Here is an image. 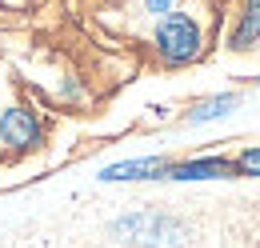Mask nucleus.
<instances>
[{"label": "nucleus", "instance_id": "20e7f679", "mask_svg": "<svg viewBox=\"0 0 260 248\" xmlns=\"http://www.w3.org/2000/svg\"><path fill=\"white\" fill-rule=\"evenodd\" d=\"M232 52H256L260 48V0H244L236 12V24L228 32Z\"/></svg>", "mask_w": 260, "mask_h": 248}, {"label": "nucleus", "instance_id": "9d476101", "mask_svg": "<svg viewBox=\"0 0 260 248\" xmlns=\"http://www.w3.org/2000/svg\"><path fill=\"white\" fill-rule=\"evenodd\" d=\"M256 88H260V80H256Z\"/></svg>", "mask_w": 260, "mask_h": 248}, {"label": "nucleus", "instance_id": "6e6552de", "mask_svg": "<svg viewBox=\"0 0 260 248\" xmlns=\"http://www.w3.org/2000/svg\"><path fill=\"white\" fill-rule=\"evenodd\" d=\"M236 172L240 176H260V144H252L236 156Z\"/></svg>", "mask_w": 260, "mask_h": 248}, {"label": "nucleus", "instance_id": "39448f33", "mask_svg": "<svg viewBox=\"0 0 260 248\" xmlns=\"http://www.w3.org/2000/svg\"><path fill=\"white\" fill-rule=\"evenodd\" d=\"M168 156H144V160H120V164H108L100 172V180H164L168 172Z\"/></svg>", "mask_w": 260, "mask_h": 248}, {"label": "nucleus", "instance_id": "f03ea898", "mask_svg": "<svg viewBox=\"0 0 260 248\" xmlns=\"http://www.w3.org/2000/svg\"><path fill=\"white\" fill-rule=\"evenodd\" d=\"M0 140H4L8 148H20V152L36 148V144H40V120H36V112L24 108V104L4 108V112H0Z\"/></svg>", "mask_w": 260, "mask_h": 248}, {"label": "nucleus", "instance_id": "1a4fd4ad", "mask_svg": "<svg viewBox=\"0 0 260 248\" xmlns=\"http://www.w3.org/2000/svg\"><path fill=\"white\" fill-rule=\"evenodd\" d=\"M140 4H144V12H148V16H164V12H172L180 0H140Z\"/></svg>", "mask_w": 260, "mask_h": 248}, {"label": "nucleus", "instance_id": "0eeeda50", "mask_svg": "<svg viewBox=\"0 0 260 248\" xmlns=\"http://www.w3.org/2000/svg\"><path fill=\"white\" fill-rule=\"evenodd\" d=\"M0 248H52V244H48L40 220H28V224H20L16 232H4V236H0Z\"/></svg>", "mask_w": 260, "mask_h": 248}, {"label": "nucleus", "instance_id": "7ed1b4c3", "mask_svg": "<svg viewBox=\"0 0 260 248\" xmlns=\"http://www.w3.org/2000/svg\"><path fill=\"white\" fill-rule=\"evenodd\" d=\"M240 176L236 172V160L228 156H192V160H172L164 180H232Z\"/></svg>", "mask_w": 260, "mask_h": 248}, {"label": "nucleus", "instance_id": "423d86ee", "mask_svg": "<svg viewBox=\"0 0 260 248\" xmlns=\"http://www.w3.org/2000/svg\"><path fill=\"white\" fill-rule=\"evenodd\" d=\"M240 108V92H220V96H208V100H200L192 104L188 112H184V124H212V120H224L228 112H236Z\"/></svg>", "mask_w": 260, "mask_h": 248}, {"label": "nucleus", "instance_id": "f257e3e1", "mask_svg": "<svg viewBox=\"0 0 260 248\" xmlns=\"http://www.w3.org/2000/svg\"><path fill=\"white\" fill-rule=\"evenodd\" d=\"M152 44H156V56H160L168 68H184V64L200 60L204 52V28L200 20L188 16V12H164L152 28Z\"/></svg>", "mask_w": 260, "mask_h": 248}]
</instances>
